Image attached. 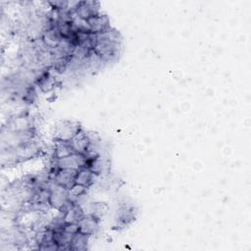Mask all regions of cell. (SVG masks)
<instances>
[{"instance_id": "ffe728a7", "label": "cell", "mask_w": 251, "mask_h": 251, "mask_svg": "<svg viewBox=\"0 0 251 251\" xmlns=\"http://www.w3.org/2000/svg\"><path fill=\"white\" fill-rule=\"evenodd\" d=\"M63 229L67 232L70 233H76L79 231V227H78V224H73V223H65L63 226Z\"/></svg>"}, {"instance_id": "52a82bcc", "label": "cell", "mask_w": 251, "mask_h": 251, "mask_svg": "<svg viewBox=\"0 0 251 251\" xmlns=\"http://www.w3.org/2000/svg\"><path fill=\"white\" fill-rule=\"evenodd\" d=\"M6 127L13 131H26L34 129L32 121L25 114L17 115L14 118H11L8 121V125Z\"/></svg>"}, {"instance_id": "7a4b0ae2", "label": "cell", "mask_w": 251, "mask_h": 251, "mask_svg": "<svg viewBox=\"0 0 251 251\" xmlns=\"http://www.w3.org/2000/svg\"><path fill=\"white\" fill-rule=\"evenodd\" d=\"M49 205L55 210L61 212L65 206L69 203V189L66 187L55 183L52 180H49Z\"/></svg>"}, {"instance_id": "6da1fadb", "label": "cell", "mask_w": 251, "mask_h": 251, "mask_svg": "<svg viewBox=\"0 0 251 251\" xmlns=\"http://www.w3.org/2000/svg\"><path fill=\"white\" fill-rule=\"evenodd\" d=\"M94 53L104 62H110L117 58L121 49V42H115L107 39H98L95 35Z\"/></svg>"}, {"instance_id": "3957f363", "label": "cell", "mask_w": 251, "mask_h": 251, "mask_svg": "<svg viewBox=\"0 0 251 251\" xmlns=\"http://www.w3.org/2000/svg\"><path fill=\"white\" fill-rule=\"evenodd\" d=\"M81 126L78 123L73 121H63L57 125L54 133V140L70 141L79 130Z\"/></svg>"}, {"instance_id": "9a60e30c", "label": "cell", "mask_w": 251, "mask_h": 251, "mask_svg": "<svg viewBox=\"0 0 251 251\" xmlns=\"http://www.w3.org/2000/svg\"><path fill=\"white\" fill-rule=\"evenodd\" d=\"M63 215H64V222L65 223L77 224L84 217L85 213L82 210L81 206L78 205L77 203H75L71 209H69L67 212L63 213Z\"/></svg>"}, {"instance_id": "d6986e66", "label": "cell", "mask_w": 251, "mask_h": 251, "mask_svg": "<svg viewBox=\"0 0 251 251\" xmlns=\"http://www.w3.org/2000/svg\"><path fill=\"white\" fill-rule=\"evenodd\" d=\"M107 211V205L105 203L102 202H97V203H93L91 205V213L94 217H96L98 220L101 219L102 216L105 215Z\"/></svg>"}, {"instance_id": "4fadbf2b", "label": "cell", "mask_w": 251, "mask_h": 251, "mask_svg": "<svg viewBox=\"0 0 251 251\" xmlns=\"http://www.w3.org/2000/svg\"><path fill=\"white\" fill-rule=\"evenodd\" d=\"M74 150L72 149L69 141L64 140H54V149H53V158L61 159L72 155Z\"/></svg>"}, {"instance_id": "7c38bea8", "label": "cell", "mask_w": 251, "mask_h": 251, "mask_svg": "<svg viewBox=\"0 0 251 251\" xmlns=\"http://www.w3.org/2000/svg\"><path fill=\"white\" fill-rule=\"evenodd\" d=\"M73 235V233L67 232L64 229L53 230V241L58 245L59 250H70Z\"/></svg>"}, {"instance_id": "8fae6325", "label": "cell", "mask_w": 251, "mask_h": 251, "mask_svg": "<svg viewBox=\"0 0 251 251\" xmlns=\"http://www.w3.org/2000/svg\"><path fill=\"white\" fill-rule=\"evenodd\" d=\"M40 39L42 40L43 44H44L49 50L56 48V47L59 45V43H60V41H61V39H62V36L60 35V33H59V31H58V29H57V27H56V24H55L52 27L46 29V30L41 34Z\"/></svg>"}, {"instance_id": "5b68a950", "label": "cell", "mask_w": 251, "mask_h": 251, "mask_svg": "<svg viewBox=\"0 0 251 251\" xmlns=\"http://www.w3.org/2000/svg\"><path fill=\"white\" fill-rule=\"evenodd\" d=\"M77 174V170L73 169H59L53 176L50 178V180L54 181L55 183L62 185L66 187L67 189H71L75 184V176Z\"/></svg>"}, {"instance_id": "ac0fdd59", "label": "cell", "mask_w": 251, "mask_h": 251, "mask_svg": "<svg viewBox=\"0 0 251 251\" xmlns=\"http://www.w3.org/2000/svg\"><path fill=\"white\" fill-rule=\"evenodd\" d=\"M87 188L78 184H75L71 189H69V199L74 203H77L78 198L85 195Z\"/></svg>"}, {"instance_id": "e0dca14e", "label": "cell", "mask_w": 251, "mask_h": 251, "mask_svg": "<svg viewBox=\"0 0 251 251\" xmlns=\"http://www.w3.org/2000/svg\"><path fill=\"white\" fill-rule=\"evenodd\" d=\"M133 208L130 206H125L121 209L120 215H119V224H121L123 226L129 224L131 221H133Z\"/></svg>"}, {"instance_id": "2e32d148", "label": "cell", "mask_w": 251, "mask_h": 251, "mask_svg": "<svg viewBox=\"0 0 251 251\" xmlns=\"http://www.w3.org/2000/svg\"><path fill=\"white\" fill-rule=\"evenodd\" d=\"M89 235L83 234L81 232H76L73 235L71 244H70V250H85L87 249V243H88Z\"/></svg>"}, {"instance_id": "8992f818", "label": "cell", "mask_w": 251, "mask_h": 251, "mask_svg": "<svg viewBox=\"0 0 251 251\" xmlns=\"http://www.w3.org/2000/svg\"><path fill=\"white\" fill-rule=\"evenodd\" d=\"M100 4L96 1H78L74 11L79 18L88 20L89 18L98 15L100 13Z\"/></svg>"}, {"instance_id": "ba28073f", "label": "cell", "mask_w": 251, "mask_h": 251, "mask_svg": "<svg viewBox=\"0 0 251 251\" xmlns=\"http://www.w3.org/2000/svg\"><path fill=\"white\" fill-rule=\"evenodd\" d=\"M69 142L75 153L83 154V155L85 154V152L87 151V149L91 144L86 131H84L82 128Z\"/></svg>"}, {"instance_id": "5bb4252c", "label": "cell", "mask_w": 251, "mask_h": 251, "mask_svg": "<svg viewBox=\"0 0 251 251\" xmlns=\"http://www.w3.org/2000/svg\"><path fill=\"white\" fill-rule=\"evenodd\" d=\"M94 181V174L87 168H81L77 171L75 182V184L89 188Z\"/></svg>"}, {"instance_id": "30bf717a", "label": "cell", "mask_w": 251, "mask_h": 251, "mask_svg": "<svg viewBox=\"0 0 251 251\" xmlns=\"http://www.w3.org/2000/svg\"><path fill=\"white\" fill-rule=\"evenodd\" d=\"M87 22L89 24L91 33H94V34L100 33L104 30L108 29L109 27H111L109 17L106 14L99 13L98 15H95V16L89 18L87 20Z\"/></svg>"}, {"instance_id": "277c9868", "label": "cell", "mask_w": 251, "mask_h": 251, "mask_svg": "<svg viewBox=\"0 0 251 251\" xmlns=\"http://www.w3.org/2000/svg\"><path fill=\"white\" fill-rule=\"evenodd\" d=\"M55 165L58 169H73V170H79L81 168H85L86 157L83 154L73 153L72 155L61 158V159H52L51 162Z\"/></svg>"}, {"instance_id": "9c48e42d", "label": "cell", "mask_w": 251, "mask_h": 251, "mask_svg": "<svg viewBox=\"0 0 251 251\" xmlns=\"http://www.w3.org/2000/svg\"><path fill=\"white\" fill-rule=\"evenodd\" d=\"M99 222L96 217H94L92 214H85L84 217L77 223L79 227V232L86 234V235H93L95 231L99 227Z\"/></svg>"}]
</instances>
